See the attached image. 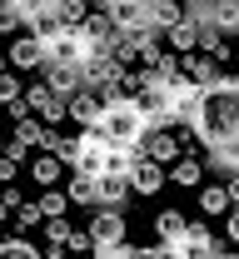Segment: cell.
<instances>
[{"label":"cell","instance_id":"6da1fadb","mask_svg":"<svg viewBox=\"0 0 239 259\" xmlns=\"http://www.w3.org/2000/svg\"><path fill=\"white\" fill-rule=\"evenodd\" d=\"M189 135L200 140V150H205V160L214 169H239V75H219L214 85L205 90L200 100V115L189 120Z\"/></svg>","mask_w":239,"mask_h":259},{"label":"cell","instance_id":"7a4b0ae2","mask_svg":"<svg viewBox=\"0 0 239 259\" xmlns=\"http://www.w3.org/2000/svg\"><path fill=\"white\" fill-rule=\"evenodd\" d=\"M100 130H105L110 145H130L135 150L139 140H145V130H150V120H145V110L135 105V95H115V100H105Z\"/></svg>","mask_w":239,"mask_h":259},{"label":"cell","instance_id":"3957f363","mask_svg":"<svg viewBox=\"0 0 239 259\" xmlns=\"http://www.w3.org/2000/svg\"><path fill=\"white\" fill-rule=\"evenodd\" d=\"M25 105H30V115H40L45 125H60L70 120V100L55 95V90H45V85H25Z\"/></svg>","mask_w":239,"mask_h":259},{"label":"cell","instance_id":"277c9868","mask_svg":"<svg viewBox=\"0 0 239 259\" xmlns=\"http://www.w3.org/2000/svg\"><path fill=\"white\" fill-rule=\"evenodd\" d=\"M214 254H219V244H214V234L205 225H189L170 244V259H214Z\"/></svg>","mask_w":239,"mask_h":259},{"label":"cell","instance_id":"5b68a950","mask_svg":"<svg viewBox=\"0 0 239 259\" xmlns=\"http://www.w3.org/2000/svg\"><path fill=\"white\" fill-rule=\"evenodd\" d=\"M135 150H139V155H150V160H160V164H174L179 155H184V150H179V135H170L165 125H150Z\"/></svg>","mask_w":239,"mask_h":259},{"label":"cell","instance_id":"8992f818","mask_svg":"<svg viewBox=\"0 0 239 259\" xmlns=\"http://www.w3.org/2000/svg\"><path fill=\"white\" fill-rule=\"evenodd\" d=\"M75 140H80V164H75V169H85V175H100L105 160H110V150H115V145L105 140V130H80Z\"/></svg>","mask_w":239,"mask_h":259},{"label":"cell","instance_id":"52a82bcc","mask_svg":"<svg viewBox=\"0 0 239 259\" xmlns=\"http://www.w3.org/2000/svg\"><path fill=\"white\" fill-rule=\"evenodd\" d=\"M5 60H10V70H45V45H40L30 30H20L5 45Z\"/></svg>","mask_w":239,"mask_h":259},{"label":"cell","instance_id":"ba28073f","mask_svg":"<svg viewBox=\"0 0 239 259\" xmlns=\"http://www.w3.org/2000/svg\"><path fill=\"white\" fill-rule=\"evenodd\" d=\"M170 180V169L160 160H150V155H139L135 150V164H130V190L135 194H160V185Z\"/></svg>","mask_w":239,"mask_h":259},{"label":"cell","instance_id":"9c48e42d","mask_svg":"<svg viewBox=\"0 0 239 259\" xmlns=\"http://www.w3.org/2000/svg\"><path fill=\"white\" fill-rule=\"evenodd\" d=\"M90 239H95V244H125V239H130L125 209H95V220H90Z\"/></svg>","mask_w":239,"mask_h":259},{"label":"cell","instance_id":"30bf717a","mask_svg":"<svg viewBox=\"0 0 239 259\" xmlns=\"http://www.w3.org/2000/svg\"><path fill=\"white\" fill-rule=\"evenodd\" d=\"M189 20H205V25H214L224 35H239V0H205Z\"/></svg>","mask_w":239,"mask_h":259},{"label":"cell","instance_id":"8fae6325","mask_svg":"<svg viewBox=\"0 0 239 259\" xmlns=\"http://www.w3.org/2000/svg\"><path fill=\"white\" fill-rule=\"evenodd\" d=\"M95 194H100V209H125V199H130V175H120V169H100L95 175Z\"/></svg>","mask_w":239,"mask_h":259},{"label":"cell","instance_id":"7c38bea8","mask_svg":"<svg viewBox=\"0 0 239 259\" xmlns=\"http://www.w3.org/2000/svg\"><path fill=\"white\" fill-rule=\"evenodd\" d=\"M40 85H45V90H55V95H80V90H90V85H85V75H80V65H45V70H40Z\"/></svg>","mask_w":239,"mask_h":259},{"label":"cell","instance_id":"4fadbf2b","mask_svg":"<svg viewBox=\"0 0 239 259\" xmlns=\"http://www.w3.org/2000/svg\"><path fill=\"white\" fill-rule=\"evenodd\" d=\"M100 115H105V95H100V90H80V95H70V125L100 130Z\"/></svg>","mask_w":239,"mask_h":259},{"label":"cell","instance_id":"5bb4252c","mask_svg":"<svg viewBox=\"0 0 239 259\" xmlns=\"http://www.w3.org/2000/svg\"><path fill=\"white\" fill-rule=\"evenodd\" d=\"M179 65H184V75H189L200 90H209V85L224 75V65L214 60V55H205V50H189V55H179Z\"/></svg>","mask_w":239,"mask_h":259},{"label":"cell","instance_id":"9a60e30c","mask_svg":"<svg viewBox=\"0 0 239 259\" xmlns=\"http://www.w3.org/2000/svg\"><path fill=\"white\" fill-rule=\"evenodd\" d=\"M25 169H30V180L40 185V190H50V185L60 180V169H65V160H60L55 150H35L30 160H25Z\"/></svg>","mask_w":239,"mask_h":259},{"label":"cell","instance_id":"2e32d148","mask_svg":"<svg viewBox=\"0 0 239 259\" xmlns=\"http://www.w3.org/2000/svg\"><path fill=\"white\" fill-rule=\"evenodd\" d=\"M105 15L115 20V30H135V25H150V10H145V0H115V5H105Z\"/></svg>","mask_w":239,"mask_h":259},{"label":"cell","instance_id":"e0dca14e","mask_svg":"<svg viewBox=\"0 0 239 259\" xmlns=\"http://www.w3.org/2000/svg\"><path fill=\"white\" fill-rule=\"evenodd\" d=\"M165 45H170L174 55H189V50H200V20H179V25H170L165 30Z\"/></svg>","mask_w":239,"mask_h":259},{"label":"cell","instance_id":"ac0fdd59","mask_svg":"<svg viewBox=\"0 0 239 259\" xmlns=\"http://www.w3.org/2000/svg\"><path fill=\"white\" fill-rule=\"evenodd\" d=\"M229 40H234V35H224V30H214V25H205V20H200V50H205V55H214L219 65L234 60V45H229Z\"/></svg>","mask_w":239,"mask_h":259},{"label":"cell","instance_id":"d6986e66","mask_svg":"<svg viewBox=\"0 0 239 259\" xmlns=\"http://www.w3.org/2000/svg\"><path fill=\"white\" fill-rule=\"evenodd\" d=\"M70 204H90V209H100V194H95V175H85V169H70Z\"/></svg>","mask_w":239,"mask_h":259},{"label":"cell","instance_id":"ffe728a7","mask_svg":"<svg viewBox=\"0 0 239 259\" xmlns=\"http://www.w3.org/2000/svg\"><path fill=\"white\" fill-rule=\"evenodd\" d=\"M184 229H189V220H184L179 209H160V214H155V239H160L165 249H170V244L184 234Z\"/></svg>","mask_w":239,"mask_h":259},{"label":"cell","instance_id":"44dd1931","mask_svg":"<svg viewBox=\"0 0 239 259\" xmlns=\"http://www.w3.org/2000/svg\"><path fill=\"white\" fill-rule=\"evenodd\" d=\"M200 175H205L200 155H179V160L170 164V180L179 185V190H200Z\"/></svg>","mask_w":239,"mask_h":259},{"label":"cell","instance_id":"7402d4cb","mask_svg":"<svg viewBox=\"0 0 239 259\" xmlns=\"http://www.w3.org/2000/svg\"><path fill=\"white\" fill-rule=\"evenodd\" d=\"M10 140H20V145H30V150H45V140H50V125L40 120V115H25L20 125H15V135Z\"/></svg>","mask_w":239,"mask_h":259},{"label":"cell","instance_id":"603a6c76","mask_svg":"<svg viewBox=\"0 0 239 259\" xmlns=\"http://www.w3.org/2000/svg\"><path fill=\"white\" fill-rule=\"evenodd\" d=\"M200 209H205V214H229V209H234L229 185H205V190H200Z\"/></svg>","mask_w":239,"mask_h":259},{"label":"cell","instance_id":"cb8c5ba5","mask_svg":"<svg viewBox=\"0 0 239 259\" xmlns=\"http://www.w3.org/2000/svg\"><path fill=\"white\" fill-rule=\"evenodd\" d=\"M0 259H45V249H35L25 234H10V239H0Z\"/></svg>","mask_w":239,"mask_h":259},{"label":"cell","instance_id":"d4e9b609","mask_svg":"<svg viewBox=\"0 0 239 259\" xmlns=\"http://www.w3.org/2000/svg\"><path fill=\"white\" fill-rule=\"evenodd\" d=\"M90 10H95V0H55V20L60 25H80Z\"/></svg>","mask_w":239,"mask_h":259},{"label":"cell","instance_id":"484cf974","mask_svg":"<svg viewBox=\"0 0 239 259\" xmlns=\"http://www.w3.org/2000/svg\"><path fill=\"white\" fill-rule=\"evenodd\" d=\"M40 209H45V220H60V214L70 209V194L55 190V185H50V190H40Z\"/></svg>","mask_w":239,"mask_h":259},{"label":"cell","instance_id":"4316f807","mask_svg":"<svg viewBox=\"0 0 239 259\" xmlns=\"http://www.w3.org/2000/svg\"><path fill=\"white\" fill-rule=\"evenodd\" d=\"M40 229H45V244H70V234H75L65 214H60V220H45Z\"/></svg>","mask_w":239,"mask_h":259},{"label":"cell","instance_id":"83f0119b","mask_svg":"<svg viewBox=\"0 0 239 259\" xmlns=\"http://www.w3.org/2000/svg\"><path fill=\"white\" fill-rule=\"evenodd\" d=\"M25 95V85H20V75L15 70H0V105H10V100Z\"/></svg>","mask_w":239,"mask_h":259},{"label":"cell","instance_id":"f1b7e54d","mask_svg":"<svg viewBox=\"0 0 239 259\" xmlns=\"http://www.w3.org/2000/svg\"><path fill=\"white\" fill-rule=\"evenodd\" d=\"M15 225H20V229H40V225H45V209H40V199L15 209Z\"/></svg>","mask_w":239,"mask_h":259},{"label":"cell","instance_id":"f546056e","mask_svg":"<svg viewBox=\"0 0 239 259\" xmlns=\"http://www.w3.org/2000/svg\"><path fill=\"white\" fill-rule=\"evenodd\" d=\"M130 249H135L130 239H125V244H95V249H90V259H130Z\"/></svg>","mask_w":239,"mask_h":259},{"label":"cell","instance_id":"4dcf8cb0","mask_svg":"<svg viewBox=\"0 0 239 259\" xmlns=\"http://www.w3.org/2000/svg\"><path fill=\"white\" fill-rule=\"evenodd\" d=\"M20 30H25V20H20L15 10H5V5H0V35H20Z\"/></svg>","mask_w":239,"mask_h":259},{"label":"cell","instance_id":"1f68e13d","mask_svg":"<svg viewBox=\"0 0 239 259\" xmlns=\"http://www.w3.org/2000/svg\"><path fill=\"white\" fill-rule=\"evenodd\" d=\"M130 259H170V249H165V244H135Z\"/></svg>","mask_w":239,"mask_h":259},{"label":"cell","instance_id":"d6a6232c","mask_svg":"<svg viewBox=\"0 0 239 259\" xmlns=\"http://www.w3.org/2000/svg\"><path fill=\"white\" fill-rule=\"evenodd\" d=\"M65 249H75V254H90V249H95V239H90V229H75Z\"/></svg>","mask_w":239,"mask_h":259},{"label":"cell","instance_id":"836d02e7","mask_svg":"<svg viewBox=\"0 0 239 259\" xmlns=\"http://www.w3.org/2000/svg\"><path fill=\"white\" fill-rule=\"evenodd\" d=\"M5 115H10V120H15V125H20V120H25V115H30V105H25V95H20V100H10V105H5Z\"/></svg>","mask_w":239,"mask_h":259},{"label":"cell","instance_id":"e575fe53","mask_svg":"<svg viewBox=\"0 0 239 259\" xmlns=\"http://www.w3.org/2000/svg\"><path fill=\"white\" fill-rule=\"evenodd\" d=\"M15 169H20V160H10V155H0V185H10V180H15Z\"/></svg>","mask_w":239,"mask_h":259},{"label":"cell","instance_id":"d590c367","mask_svg":"<svg viewBox=\"0 0 239 259\" xmlns=\"http://www.w3.org/2000/svg\"><path fill=\"white\" fill-rule=\"evenodd\" d=\"M224 229H229V244H239V204L224 214Z\"/></svg>","mask_w":239,"mask_h":259},{"label":"cell","instance_id":"8d00e7d4","mask_svg":"<svg viewBox=\"0 0 239 259\" xmlns=\"http://www.w3.org/2000/svg\"><path fill=\"white\" fill-rule=\"evenodd\" d=\"M0 5H5V10H15L20 20H25V15H30V10H35V0H0Z\"/></svg>","mask_w":239,"mask_h":259},{"label":"cell","instance_id":"74e56055","mask_svg":"<svg viewBox=\"0 0 239 259\" xmlns=\"http://www.w3.org/2000/svg\"><path fill=\"white\" fill-rule=\"evenodd\" d=\"M224 185H229V199L239 204V169H229V180H224Z\"/></svg>","mask_w":239,"mask_h":259},{"label":"cell","instance_id":"f35d334b","mask_svg":"<svg viewBox=\"0 0 239 259\" xmlns=\"http://www.w3.org/2000/svg\"><path fill=\"white\" fill-rule=\"evenodd\" d=\"M45 249V259H65V244H40Z\"/></svg>","mask_w":239,"mask_h":259},{"label":"cell","instance_id":"ab89813d","mask_svg":"<svg viewBox=\"0 0 239 259\" xmlns=\"http://www.w3.org/2000/svg\"><path fill=\"white\" fill-rule=\"evenodd\" d=\"M5 220H15V209H10V204H0V225H5Z\"/></svg>","mask_w":239,"mask_h":259},{"label":"cell","instance_id":"60d3db41","mask_svg":"<svg viewBox=\"0 0 239 259\" xmlns=\"http://www.w3.org/2000/svg\"><path fill=\"white\" fill-rule=\"evenodd\" d=\"M214 259H239V249H234V254H224V249H219V254H214Z\"/></svg>","mask_w":239,"mask_h":259},{"label":"cell","instance_id":"b9f144b4","mask_svg":"<svg viewBox=\"0 0 239 259\" xmlns=\"http://www.w3.org/2000/svg\"><path fill=\"white\" fill-rule=\"evenodd\" d=\"M0 155H5V140H0Z\"/></svg>","mask_w":239,"mask_h":259},{"label":"cell","instance_id":"7bdbcfd3","mask_svg":"<svg viewBox=\"0 0 239 259\" xmlns=\"http://www.w3.org/2000/svg\"><path fill=\"white\" fill-rule=\"evenodd\" d=\"M0 110H5V105H0Z\"/></svg>","mask_w":239,"mask_h":259},{"label":"cell","instance_id":"ee69618b","mask_svg":"<svg viewBox=\"0 0 239 259\" xmlns=\"http://www.w3.org/2000/svg\"><path fill=\"white\" fill-rule=\"evenodd\" d=\"M0 70H5V65H0Z\"/></svg>","mask_w":239,"mask_h":259}]
</instances>
